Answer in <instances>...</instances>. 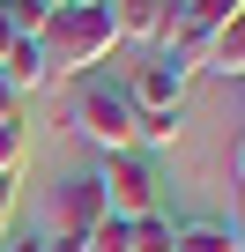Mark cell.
I'll list each match as a JSON object with an SVG mask.
<instances>
[{
    "label": "cell",
    "instance_id": "1",
    "mask_svg": "<svg viewBox=\"0 0 245 252\" xmlns=\"http://www.w3.org/2000/svg\"><path fill=\"white\" fill-rule=\"evenodd\" d=\"M37 52H45V74H89L119 52V30L104 8H60V15H45Z\"/></svg>",
    "mask_w": 245,
    "mask_h": 252
},
{
    "label": "cell",
    "instance_id": "2",
    "mask_svg": "<svg viewBox=\"0 0 245 252\" xmlns=\"http://www.w3.org/2000/svg\"><path fill=\"white\" fill-rule=\"evenodd\" d=\"M74 134L97 149V156H134L141 134H134V104L119 82H82L74 89Z\"/></svg>",
    "mask_w": 245,
    "mask_h": 252
},
{
    "label": "cell",
    "instance_id": "3",
    "mask_svg": "<svg viewBox=\"0 0 245 252\" xmlns=\"http://www.w3.org/2000/svg\"><path fill=\"white\" fill-rule=\"evenodd\" d=\"M89 178H97L111 222H141V215H156V171H149L141 156H97Z\"/></svg>",
    "mask_w": 245,
    "mask_h": 252
},
{
    "label": "cell",
    "instance_id": "4",
    "mask_svg": "<svg viewBox=\"0 0 245 252\" xmlns=\"http://www.w3.org/2000/svg\"><path fill=\"white\" fill-rule=\"evenodd\" d=\"M97 222H104V193H97V178L82 171V178H67L60 200H52V237H60V245H82Z\"/></svg>",
    "mask_w": 245,
    "mask_h": 252
},
{
    "label": "cell",
    "instance_id": "5",
    "mask_svg": "<svg viewBox=\"0 0 245 252\" xmlns=\"http://www.w3.org/2000/svg\"><path fill=\"white\" fill-rule=\"evenodd\" d=\"M119 89H127L134 119H141V111H178V96H186V74H178V67H164V60H149V67H134Z\"/></svg>",
    "mask_w": 245,
    "mask_h": 252
},
{
    "label": "cell",
    "instance_id": "6",
    "mask_svg": "<svg viewBox=\"0 0 245 252\" xmlns=\"http://www.w3.org/2000/svg\"><path fill=\"white\" fill-rule=\"evenodd\" d=\"M164 8H171V0H104V15H111L119 45H156V30H164Z\"/></svg>",
    "mask_w": 245,
    "mask_h": 252
},
{
    "label": "cell",
    "instance_id": "7",
    "mask_svg": "<svg viewBox=\"0 0 245 252\" xmlns=\"http://www.w3.org/2000/svg\"><path fill=\"white\" fill-rule=\"evenodd\" d=\"M45 82H52V74H45V52H37L30 37H15V45H8V60H0V89L23 104V96H30V89H45Z\"/></svg>",
    "mask_w": 245,
    "mask_h": 252
},
{
    "label": "cell",
    "instance_id": "8",
    "mask_svg": "<svg viewBox=\"0 0 245 252\" xmlns=\"http://www.w3.org/2000/svg\"><path fill=\"white\" fill-rule=\"evenodd\" d=\"M201 74H223V82L245 74V23H230V30L208 37V67H201Z\"/></svg>",
    "mask_w": 245,
    "mask_h": 252
},
{
    "label": "cell",
    "instance_id": "9",
    "mask_svg": "<svg viewBox=\"0 0 245 252\" xmlns=\"http://www.w3.org/2000/svg\"><path fill=\"white\" fill-rule=\"evenodd\" d=\"M171 252H245V245H238V230H223V222H186V230L171 237Z\"/></svg>",
    "mask_w": 245,
    "mask_h": 252
},
{
    "label": "cell",
    "instance_id": "10",
    "mask_svg": "<svg viewBox=\"0 0 245 252\" xmlns=\"http://www.w3.org/2000/svg\"><path fill=\"white\" fill-rule=\"evenodd\" d=\"M134 134H141L149 149H178V134H186V111H141V119H134Z\"/></svg>",
    "mask_w": 245,
    "mask_h": 252
},
{
    "label": "cell",
    "instance_id": "11",
    "mask_svg": "<svg viewBox=\"0 0 245 252\" xmlns=\"http://www.w3.org/2000/svg\"><path fill=\"white\" fill-rule=\"evenodd\" d=\"M171 237H178V230H171L164 215H141V222H127V252H171Z\"/></svg>",
    "mask_w": 245,
    "mask_h": 252
},
{
    "label": "cell",
    "instance_id": "12",
    "mask_svg": "<svg viewBox=\"0 0 245 252\" xmlns=\"http://www.w3.org/2000/svg\"><path fill=\"white\" fill-rule=\"evenodd\" d=\"M23 156H30V134H23V119H8V126H0V178H15Z\"/></svg>",
    "mask_w": 245,
    "mask_h": 252
},
{
    "label": "cell",
    "instance_id": "13",
    "mask_svg": "<svg viewBox=\"0 0 245 252\" xmlns=\"http://www.w3.org/2000/svg\"><path fill=\"white\" fill-rule=\"evenodd\" d=\"M193 15L208 30H230V23H245V0H193Z\"/></svg>",
    "mask_w": 245,
    "mask_h": 252
},
{
    "label": "cell",
    "instance_id": "14",
    "mask_svg": "<svg viewBox=\"0 0 245 252\" xmlns=\"http://www.w3.org/2000/svg\"><path fill=\"white\" fill-rule=\"evenodd\" d=\"M82 252H127V222H111V215H104V222L82 237Z\"/></svg>",
    "mask_w": 245,
    "mask_h": 252
},
{
    "label": "cell",
    "instance_id": "15",
    "mask_svg": "<svg viewBox=\"0 0 245 252\" xmlns=\"http://www.w3.org/2000/svg\"><path fill=\"white\" fill-rule=\"evenodd\" d=\"M8 215H15V178H0V245H8Z\"/></svg>",
    "mask_w": 245,
    "mask_h": 252
},
{
    "label": "cell",
    "instance_id": "16",
    "mask_svg": "<svg viewBox=\"0 0 245 252\" xmlns=\"http://www.w3.org/2000/svg\"><path fill=\"white\" fill-rule=\"evenodd\" d=\"M0 252H45V237H8Z\"/></svg>",
    "mask_w": 245,
    "mask_h": 252
},
{
    "label": "cell",
    "instance_id": "17",
    "mask_svg": "<svg viewBox=\"0 0 245 252\" xmlns=\"http://www.w3.org/2000/svg\"><path fill=\"white\" fill-rule=\"evenodd\" d=\"M8 119H23V104H15L8 89H0V126H8Z\"/></svg>",
    "mask_w": 245,
    "mask_h": 252
},
{
    "label": "cell",
    "instance_id": "18",
    "mask_svg": "<svg viewBox=\"0 0 245 252\" xmlns=\"http://www.w3.org/2000/svg\"><path fill=\"white\" fill-rule=\"evenodd\" d=\"M8 45H15V30H8V15H0V60H8Z\"/></svg>",
    "mask_w": 245,
    "mask_h": 252
},
{
    "label": "cell",
    "instance_id": "19",
    "mask_svg": "<svg viewBox=\"0 0 245 252\" xmlns=\"http://www.w3.org/2000/svg\"><path fill=\"white\" fill-rule=\"evenodd\" d=\"M45 252H82V245H60V237H45Z\"/></svg>",
    "mask_w": 245,
    "mask_h": 252
},
{
    "label": "cell",
    "instance_id": "20",
    "mask_svg": "<svg viewBox=\"0 0 245 252\" xmlns=\"http://www.w3.org/2000/svg\"><path fill=\"white\" fill-rule=\"evenodd\" d=\"M37 8H45V15H60V8H67V0H37Z\"/></svg>",
    "mask_w": 245,
    "mask_h": 252
},
{
    "label": "cell",
    "instance_id": "21",
    "mask_svg": "<svg viewBox=\"0 0 245 252\" xmlns=\"http://www.w3.org/2000/svg\"><path fill=\"white\" fill-rule=\"evenodd\" d=\"M67 8H104V0H67Z\"/></svg>",
    "mask_w": 245,
    "mask_h": 252
},
{
    "label": "cell",
    "instance_id": "22",
    "mask_svg": "<svg viewBox=\"0 0 245 252\" xmlns=\"http://www.w3.org/2000/svg\"><path fill=\"white\" fill-rule=\"evenodd\" d=\"M171 8H193V0H171Z\"/></svg>",
    "mask_w": 245,
    "mask_h": 252
}]
</instances>
